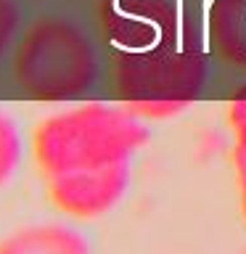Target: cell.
<instances>
[{
  "label": "cell",
  "mask_w": 246,
  "mask_h": 254,
  "mask_svg": "<svg viewBox=\"0 0 246 254\" xmlns=\"http://www.w3.org/2000/svg\"><path fill=\"white\" fill-rule=\"evenodd\" d=\"M151 132L140 117L111 103H79L48 114L32 132V156L48 178L106 164H130Z\"/></svg>",
  "instance_id": "obj_1"
},
{
  "label": "cell",
  "mask_w": 246,
  "mask_h": 254,
  "mask_svg": "<svg viewBox=\"0 0 246 254\" xmlns=\"http://www.w3.org/2000/svg\"><path fill=\"white\" fill-rule=\"evenodd\" d=\"M101 74L93 40L79 24L45 16L24 32L13 56V79L27 98L45 103L77 101Z\"/></svg>",
  "instance_id": "obj_2"
},
{
  "label": "cell",
  "mask_w": 246,
  "mask_h": 254,
  "mask_svg": "<svg viewBox=\"0 0 246 254\" xmlns=\"http://www.w3.org/2000/svg\"><path fill=\"white\" fill-rule=\"evenodd\" d=\"M206 59L193 45L117 59V93L140 119H170L198 101L206 87Z\"/></svg>",
  "instance_id": "obj_3"
},
{
  "label": "cell",
  "mask_w": 246,
  "mask_h": 254,
  "mask_svg": "<svg viewBox=\"0 0 246 254\" xmlns=\"http://www.w3.org/2000/svg\"><path fill=\"white\" fill-rule=\"evenodd\" d=\"M101 29L119 56H143L183 43V21L175 0H106Z\"/></svg>",
  "instance_id": "obj_4"
},
{
  "label": "cell",
  "mask_w": 246,
  "mask_h": 254,
  "mask_svg": "<svg viewBox=\"0 0 246 254\" xmlns=\"http://www.w3.org/2000/svg\"><path fill=\"white\" fill-rule=\"evenodd\" d=\"M130 188V164L71 170L48 178V198L71 220H98L114 212Z\"/></svg>",
  "instance_id": "obj_5"
},
{
  "label": "cell",
  "mask_w": 246,
  "mask_h": 254,
  "mask_svg": "<svg viewBox=\"0 0 246 254\" xmlns=\"http://www.w3.org/2000/svg\"><path fill=\"white\" fill-rule=\"evenodd\" d=\"M0 254H90V244L71 225L35 222L0 238Z\"/></svg>",
  "instance_id": "obj_6"
},
{
  "label": "cell",
  "mask_w": 246,
  "mask_h": 254,
  "mask_svg": "<svg viewBox=\"0 0 246 254\" xmlns=\"http://www.w3.org/2000/svg\"><path fill=\"white\" fill-rule=\"evenodd\" d=\"M206 29L214 51L228 64L246 69V0H212Z\"/></svg>",
  "instance_id": "obj_7"
},
{
  "label": "cell",
  "mask_w": 246,
  "mask_h": 254,
  "mask_svg": "<svg viewBox=\"0 0 246 254\" xmlns=\"http://www.w3.org/2000/svg\"><path fill=\"white\" fill-rule=\"evenodd\" d=\"M21 156H24V143L19 122L5 109H0V188L8 186L13 180V175L19 172Z\"/></svg>",
  "instance_id": "obj_8"
},
{
  "label": "cell",
  "mask_w": 246,
  "mask_h": 254,
  "mask_svg": "<svg viewBox=\"0 0 246 254\" xmlns=\"http://www.w3.org/2000/svg\"><path fill=\"white\" fill-rule=\"evenodd\" d=\"M228 127L233 132V148L246 151V82L228 98Z\"/></svg>",
  "instance_id": "obj_9"
},
{
  "label": "cell",
  "mask_w": 246,
  "mask_h": 254,
  "mask_svg": "<svg viewBox=\"0 0 246 254\" xmlns=\"http://www.w3.org/2000/svg\"><path fill=\"white\" fill-rule=\"evenodd\" d=\"M19 5L13 0H0V59L5 56L8 45L13 43L16 32H19Z\"/></svg>",
  "instance_id": "obj_10"
},
{
  "label": "cell",
  "mask_w": 246,
  "mask_h": 254,
  "mask_svg": "<svg viewBox=\"0 0 246 254\" xmlns=\"http://www.w3.org/2000/svg\"><path fill=\"white\" fill-rule=\"evenodd\" d=\"M233 167L238 178V190H241V201H246V151L233 148Z\"/></svg>",
  "instance_id": "obj_11"
},
{
  "label": "cell",
  "mask_w": 246,
  "mask_h": 254,
  "mask_svg": "<svg viewBox=\"0 0 246 254\" xmlns=\"http://www.w3.org/2000/svg\"><path fill=\"white\" fill-rule=\"evenodd\" d=\"M241 214H244V222H246V201H241Z\"/></svg>",
  "instance_id": "obj_12"
}]
</instances>
